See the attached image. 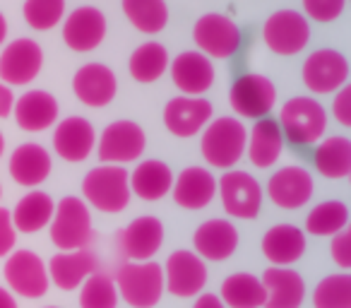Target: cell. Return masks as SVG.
<instances>
[{"label":"cell","instance_id":"1","mask_svg":"<svg viewBox=\"0 0 351 308\" xmlns=\"http://www.w3.org/2000/svg\"><path fill=\"white\" fill-rule=\"evenodd\" d=\"M245 140H248V130L239 118H215L202 128V159L215 169L236 167L245 154Z\"/></svg>","mask_w":351,"mask_h":308},{"label":"cell","instance_id":"2","mask_svg":"<svg viewBox=\"0 0 351 308\" xmlns=\"http://www.w3.org/2000/svg\"><path fill=\"white\" fill-rule=\"evenodd\" d=\"M284 140L293 147H311L322 140L327 130V111L313 97H293L282 106L277 118Z\"/></svg>","mask_w":351,"mask_h":308},{"label":"cell","instance_id":"3","mask_svg":"<svg viewBox=\"0 0 351 308\" xmlns=\"http://www.w3.org/2000/svg\"><path fill=\"white\" fill-rule=\"evenodd\" d=\"M116 292L130 308H154L164 296V270L154 260L123 263L116 272Z\"/></svg>","mask_w":351,"mask_h":308},{"label":"cell","instance_id":"4","mask_svg":"<svg viewBox=\"0 0 351 308\" xmlns=\"http://www.w3.org/2000/svg\"><path fill=\"white\" fill-rule=\"evenodd\" d=\"M130 181L128 171L116 164H99L84 176L82 181V198L94 210L118 215L130 202Z\"/></svg>","mask_w":351,"mask_h":308},{"label":"cell","instance_id":"5","mask_svg":"<svg viewBox=\"0 0 351 308\" xmlns=\"http://www.w3.org/2000/svg\"><path fill=\"white\" fill-rule=\"evenodd\" d=\"M51 241L58 250H80L87 248L94 239L92 215L89 205L82 198H63L56 202L53 217L49 222Z\"/></svg>","mask_w":351,"mask_h":308},{"label":"cell","instance_id":"6","mask_svg":"<svg viewBox=\"0 0 351 308\" xmlns=\"http://www.w3.org/2000/svg\"><path fill=\"white\" fill-rule=\"evenodd\" d=\"M3 274L8 289L22 298H41L49 294V270L44 258H39L34 250H12L5 260Z\"/></svg>","mask_w":351,"mask_h":308},{"label":"cell","instance_id":"7","mask_svg":"<svg viewBox=\"0 0 351 308\" xmlns=\"http://www.w3.org/2000/svg\"><path fill=\"white\" fill-rule=\"evenodd\" d=\"M229 104L241 118H267L277 104V87L269 78L258 73H248L231 84Z\"/></svg>","mask_w":351,"mask_h":308},{"label":"cell","instance_id":"8","mask_svg":"<svg viewBox=\"0 0 351 308\" xmlns=\"http://www.w3.org/2000/svg\"><path fill=\"white\" fill-rule=\"evenodd\" d=\"M193 41H195L197 51L207 58L224 60L239 51L241 46V29L236 27L234 20L226 15H202L193 27Z\"/></svg>","mask_w":351,"mask_h":308},{"label":"cell","instance_id":"9","mask_svg":"<svg viewBox=\"0 0 351 308\" xmlns=\"http://www.w3.org/2000/svg\"><path fill=\"white\" fill-rule=\"evenodd\" d=\"M263 39L267 49L277 56H296L308 46L311 27L296 10H277L267 17L263 27Z\"/></svg>","mask_w":351,"mask_h":308},{"label":"cell","instance_id":"10","mask_svg":"<svg viewBox=\"0 0 351 308\" xmlns=\"http://www.w3.org/2000/svg\"><path fill=\"white\" fill-rule=\"evenodd\" d=\"M145 145L147 135L135 121H113L111 126L104 128L101 140L97 142V152L101 164L123 167V164L140 159Z\"/></svg>","mask_w":351,"mask_h":308},{"label":"cell","instance_id":"11","mask_svg":"<svg viewBox=\"0 0 351 308\" xmlns=\"http://www.w3.org/2000/svg\"><path fill=\"white\" fill-rule=\"evenodd\" d=\"M164 289L178 298H193L207 284V265L193 250H173L166 258Z\"/></svg>","mask_w":351,"mask_h":308},{"label":"cell","instance_id":"12","mask_svg":"<svg viewBox=\"0 0 351 308\" xmlns=\"http://www.w3.org/2000/svg\"><path fill=\"white\" fill-rule=\"evenodd\" d=\"M44 68V51L32 39H15L0 54V82L8 87H25L39 78Z\"/></svg>","mask_w":351,"mask_h":308},{"label":"cell","instance_id":"13","mask_svg":"<svg viewBox=\"0 0 351 308\" xmlns=\"http://www.w3.org/2000/svg\"><path fill=\"white\" fill-rule=\"evenodd\" d=\"M219 198L224 212L236 220H255L263 207V188L245 171H226L219 178Z\"/></svg>","mask_w":351,"mask_h":308},{"label":"cell","instance_id":"14","mask_svg":"<svg viewBox=\"0 0 351 308\" xmlns=\"http://www.w3.org/2000/svg\"><path fill=\"white\" fill-rule=\"evenodd\" d=\"M349 80V63L339 51H313L303 63V84L313 94H332Z\"/></svg>","mask_w":351,"mask_h":308},{"label":"cell","instance_id":"15","mask_svg":"<svg viewBox=\"0 0 351 308\" xmlns=\"http://www.w3.org/2000/svg\"><path fill=\"white\" fill-rule=\"evenodd\" d=\"M161 244H164V224L152 215L132 220L118 236V250L130 263L152 260L159 253Z\"/></svg>","mask_w":351,"mask_h":308},{"label":"cell","instance_id":"16","mask_svg":"<svg viewBox=\"0 0 351 308\" xmlns=\"http://www.w3.org/2000/svg\"><path fill=\"white\" fill-rule=\"evenodd\" d=\"M106 39V17L99 8L82 5L68 15L63 25V41L70 51L89 54Z\"/></svg>","mask_w":351,"mask_h":308},{"label":"cell","instance_id":"17","mask_svg":"<svg viewBox=\"0 0 351 308\" xmlns=\"http://www.w3.org/2000/svg\"><path fill=\"white\" fill-rule=\"evenodd\" d=\"M97 147V132L94 126L82 116H70L56 126L53 130V150L63 162L77 164L84 162Z\"/></svg>","mask_w":351,"mask_h":308},{"label":"cell","instance_id":"18","mask_svg":"<svg viewBox=\"0 0 351 308\" xmlns=\"http://www.w3.org/2000/svg\"><path fill=\"white\" fill-rule=\"evenodd\" d=\"M315 191L313 176L303 167H282L267 183V196L282 210H298L308 205Z\"/></svg>","mask_w":351,"mask_h":308},{"label":"cell","instance_id":"19","mask_svg":"<svg viewBox=\"0 0 351 308\" xmlns=\"http://www.w3.org/2000/svg\"><path fill=\"white\" fill-rule=\"evenodd\" d=\"M212 121V104L202 97H176L164 106V126L176 137H193Z\"/></svg>","mask_w":351,"mask_h":308},{"label":"cell","instance_id":"20","mask_svg":"<svg viewBox=\"0 0 351 308\" xmlns=\"http://www.w3.org/2000/svg\"><path fill=\"white\" fill-rule=\"evenodd\" d=\"M171 80L183 94L200 97L215 84V65L200 51H183L169 63Z\"/></svg>","mask_w":351,"mask_h":308},{"label":"cell","instance_id":"21","mask_svg":"<svg viewBox=\"0 0 351 308\" xmlns=\"http://www.w3.org/2000/svg\"><path fill=\"white\" fill-rule=\"evenodd\" d=\"M49 270L51 284H56L63 292H73L80 289V284L99 270V258L94 250L80 248V250H63L56 253L46 265Z\"/></svg>","mask_w":351,"mask_h":308},{"label":"cell","instance_id":"22","mask_svg":"<svg viewBox=\"0 0 351 308\" xmlns=\"http://www.w3.org/2000/svg\"><path fill=\"white\" fill-rule=\"evenodd\" d=\"M73 92L84 106L101 108L113 102L118 92L116 75L111 68L101 63H87L75 73L73 78Z\"/></svg>","mask_w":351,"mask_h":308},{"label":"cell","instance_id":"23","mask_svg":"<svg viewBox=\"0 0 351 308\" xmlns=\"http://www.w3.org/2000/svg\"><path fill=\"white\" fill-rule=\"evenodd\" d=\"M265 289L263 308H301L306 298V282L296 270L269 265L260 277Z\"/></svg>","mask_w":351,"mask_h":308},{"label":"cell","instance_id":"24","mask_svg":"<svg viewBox=\"0 0 351 308\" xmlns=\"http://www.w3.org/2000/svg\"><path fill=\"white\" fill-rule=\"evenodd\" d=\"M193 246L202 260H229L239 248V231L229 220H207L193 234Z\"/></svg>","mask_w":351,"mask_h":308},{"label":"cell","instance_id":"25","mask_svg":"<svg viewBox=\"0 0 351 308\" xmlns=\"http://www.w3.org/2000/svg\"><path fill=\"white\" fill-rule=\"evenodd\" d=\"M171 196L183 210H205L217 196V178L202 167H188L173 178Z\"/></svg>","mask_w":351,"mask_h":308},{"label":"cell","instance_id":"26","mask_svg":"<svg viewBox=\"0 0 351 308\" xmlns=\"http://www.w3.org/2000/svg\"><path fill=\"white\" fill-rule=\"evenodd\" d=\"M8 169H10V176L17 186L36 188L51 176L53 162H51V154L46 152V147L36 145V142H25L10 154Z\"/></svg>","mask_w":351,"mask_h":308},{"label":"cell","instance_id":"27","mask_svg":"<svg viewBox=\"0 0 351 308\" xmlns=\"http://www.w3.org/2000/svg\"><path fill=\"white\" fill-rule=\"evenodd\" d=\"M12 116L22 130L41 132L58 121V102L53 94L44 92V89H29L20 99H15Z\"/></svg>","mask_w":351,"mask_h":308},{"label":"cell","instance_id":"28","mask_svg":"<svg viewBox=\"0 0 351 308\" xmlns=\"http://www.w3.org/2000/svg\"><path fill=\"white\" fill-rule=\"evenodd\" d=\"M263 255L274 268H289L306 253V234L293 224H274L263 236Z\"/></svg>","mask_w":351,"mask_h":308},{"label":"cell","instance_id":"29","mask_svg":"<svg viewBox=\"0 0 351 308\" xmlns=\"http://www.w3.org/2000/svg\"><path fill=\"white\" fill-rule=\"evenodd\" d=\"M284 152V135L279 130L274 118H260L255 126L250 128L248 140H245V154H248L250 164L258 169L274 167Z\"/></svg>","mask_w":351,"mask_h":308},{"label":"cell","instance_id":"30","mask_svg":"<svg viewBox=\"0 0 351 308\" xmlns=\"http://www.w3.org/2000/svg\"><path fill=\"white\" fill-rule=\"evenodd\" d=\"M128 181H130L132 196L147 202H156L171 193L173 171L169 169V164L159 162V159H147V162L137 164L135 171L128 174Z\"/></svg>","mask_w":351,"mask_h":308},{"label":"cell","instance_id":"31","mask_svg":"<svg viewBox=\"0 0 351 308\" xmlns=\"http://www.w3.org/2000/svg\"><path fill=\"white\" fill-rule=\"evenodd\" d=\"M317 174L330 181H341L351 174V142L341 135L322 137L313 152Z\"/></svg>","mask_w":351,"mask_h":308},{"label":"cell","instance_id":"32","mask_svg":"<svg viewBox=\"0 0 351 308\" xmlns=\"http://www.w3.org/2000/svg\"><path fill=\"white\" fill-rule=\"evenodd\" d=\"M56 202L49 193L44 191H32L25 198H20V202L15 205V210L10 212L12 224H15L17 234H36L44 226H49L51 217H53Z\"/></svg>","mask_w":351,"mask_h":308},{"label":"cell","instance_id":"33","mask_svg":"<svg viewBox=\"0 0 351 308\" xmlns=\"http://www.w3.org/2000/svg\"><path fill=\"white\" fill-rule=\"evenodd\" d=\"M219 298L226 308H263L265 289L260 277L250 272H234L221 282Z\"/></svg>","mask_w":351,"mask_h":308},{"label":"cell","instance_id":"34","mask_svg":"<svg viewBox=\"0 0 351 308\" xmlns=\"http://www.w3.org/2000/svg\"><path fill=\"white\" fill-rule=\"evenodd\" d=\"M132 80L140 84L156 82L161 75L169 70V54L161 44L156 41H147V44L137 46L130 56V63H128Z\"/></svg>","mask_w":351,"mask_h":308},{"label":"cell","instance_id":"35","mask_svg":"<svg viewBox=\"0 0 351 308\" xmlns=\"http://www.w3.org/2000/svg\"><path fill=\"white\" fill-rule=\"evenodd\" d=\"M349 224V207L341 200L317 202L306 217V231L313 236H335Z\"/></svg>","mask_w":351,"mask_h":308},{"label":"cell","instance_id":"36","mask_svg":"<svg viewBox=\"0 0 351 308\" xmlns=\"http://www.w3.org/2000/svg\"><path fill=\"white\" fill-rule=\"evenodd\" d=\"M123 12L142 34H156L169 22V8L164 0H123Z\"/></svg>","mask_w":351,"mask_h":308},{"label":"cell","instance_id":"37","mask_svg":"<svg viewBox=\"0 0 351 308\" xmlns=\"http://www.w3.org/2000/svg\"><path fill=\"white\" fill-rule=\"evenodd\" d=\"M80 287V308H118V292L111 274L97 270Z\"/></svg>","mask_w":351,"mask_h":308},{"label":"cell","instance_id":"38","mask_svg":"<svg viewBox=\"0 0 351 308\" xmlns=\"http://www.w3.org/2000/svg\"><path fill=\"white\" fill-rule=\"evenodd\" d=\"M313 308H351V277L344 272L327 274L313 292Z\"/></svg>","mask_w":351,"mask_h":308},{"label":"cell","instance_id":"39","mask_svg":"<svg viewBox=\"0 0 351 308\" xmlns=\"http://www.w3.org/2000/svg\"><path fill=\"white\" fill-rule=\"evenodd\" d=\"M25 20L32 29L46 32L60 25L65 15V0H25Z\"/></svg>","mask_w":351,"mask_h":308},{"label":"cell","instance_id":"40","mask_svg":"<svg viewBox=\"0 0 351 308\" xmlns=\"http://www.w3.org/2000/svg\"><path fill=\"white\" fill-rule=\"evenodd\" d=\"M346 0H303V10L315 22H335L344 12Z\"/></svg>","mask_w":351,"mask_h":308},{"label":"cell","instance_id":"41","mask_svg":"<svg viewBox=\"0 0 351 308\" xmlns=\"http://www.w3.org/2000/svg\"><path fill=\"white\" fill-rule=\"evenodd\" d=\"M330 255L341 270H349L351 268V234L349 231H339V234L332 236V244H330Z\"/></svg>","mask_w":351,"mask_h":308},{"label":"cell","instance_id":"42","mask_svg":"<svg viewBox=\"0 0 351 308\" xmlns=\"http://www.w3.org/2000/svg\"><path fill=\"white\" fill-rule=\"evenodd\" d=\"M15 244H17V229L12 224L10 210L0 207V258L10 255L15 250Z\"/></svg>","mask_w":351,"mask_h":308},{"label":"cell","instance_id":"43","mask_svg":"<svg viewBox=\"0 0 351 308\" xmlns=\"http://www.w3.org/2000/svg\"><path fill=\"white\" fill-rule=\"evenodd\" d=\"M332 113H335V121L339 123V126H344V128L351 126V87L349 84L337 89L335 104H332Z\"/></svg>","mask_w":351,"mask_h":308},{"label":"cell","instance_id":"44","mask_svg":"<svg viewBox=\"0 0 351 308\" xmlns=\"http://www.w3.org/2000/svg\"><path fill=\"white\" fill-rule=\"evenodd\" d=\"M12 106H15V94L8 84L0 82V118H5L12 113Z\"/></svg>","mask_w":351,"mask_h":308},{"label":"cell","instance_id":"45","mask_svg":"<svg viewBox=\"0 0 351 308\" xmlns=\"http://www.w3.org/2000/svg\"><path fill=\"white\" fill-rule=\"evenodd\" d=\"M193 308H226L221 303V298L217 294H197V301L193 303Z\"/></svg>","mask_w":351,"mask_h":308},{"label":"cell","instance_id":"46","mask_svg":"<svg viewBox=\"0 0 351 308\" xmlns=\"http://www.w3.org/2000/svg\"><path fill=\"white\" fill-rule=\"evenodd\" d=\"M0 308H20L15 301V294L5 287H0Z\"/></svg>","mask_w":351,"mask_h":308},{"label":"cell","instance_id":"47","mask_svg":"<svg viewBox=\"0 0 351 308\" xmlns=\"http://www.w3.org/2000/svg\"><path fill=\"white\" fill-rule=\"evenodd\" d=\"M5 39H8V20H5V15L0 12V46L5 44Z\"/></svg>","mask_w":351,"mask_h":308},{"label":"cell","instance_id":"48","mask_svg":"<svg viewBox=\"0 0 351 308\" xmlns=\"http://www.w3.org/2000/svg\"><path fill=\"white\" fill-rule=\"evenodd\" d=\"M3 152H5V137H3V132H0V157H3Z\"/></svg>","mask_w":351,"mask_h":308},{"label":"cell","instance_id":"49","mask_svg":"<svg viewBox=\"0 0 351 308\" xmlns=\"http://www.w3.org/2000/svg\"><path fill=\"white\" fill-rule=\"evenodd\" d=\"M0 198H3V188H0Z\"/></svg>","mask_w":351,"mask_h":308},{"label":"cell","instance_id":"50","mask_svg":"<svg viewBox=\"0 0 351 308\" xmlns=\"http://www.w3.org/2000/svg\"><path fill=\"white\" fill-rule=\"evenodd\" d=\"M46 308H58V306H46Z\"/></svg>","mask_w":351,"mask_h":308}]
</instances>
